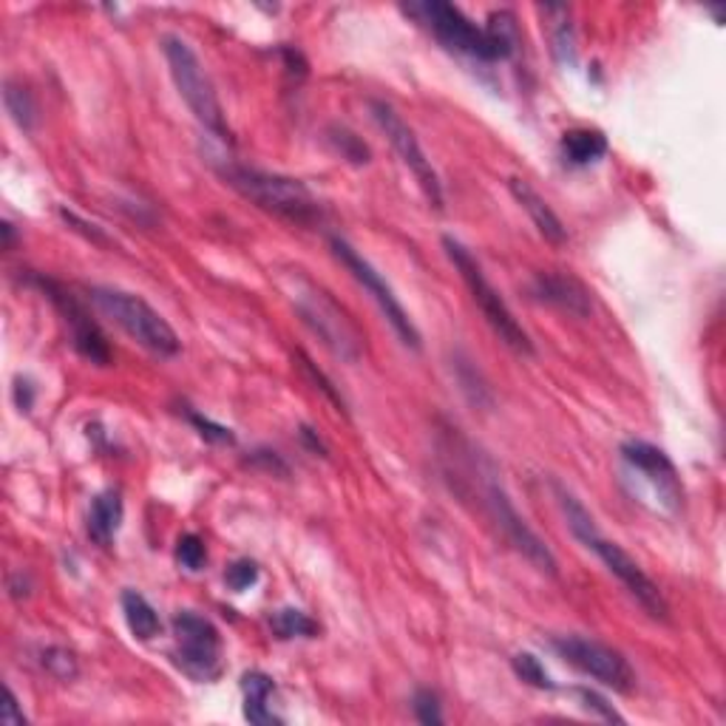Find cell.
<instances>
[{"mask_svg":"<svg viewBox=\"0 0 726 726\" xmlns=\"http://www.w3.org/2000/svg\"><path fill=\"white\" fill-rule=\"evenodd\" d=\"M216 170L219 177L233 188L239 196L253 202L262 211L279 216V219L298 225V228H316L323 219V207L307 184L293 177H281L270 170H258L242 165L235 160H221L216 156Z\"/></svg>","mask_w":726,"mask_h":726,"instance_id":"obj_1","label":"cell"},{"mask_svg":"<svg viewBox=\"0 0 726 726\" xmlns=\"http://www.w3.org/2000/svg\"><path fill=\"white\" fill-rule=\"evenodd\" d=\"M466 451H469L471 488H480V502H483L488 520H492L494 525H497L499 534H502V539H506L517 553H522V557L528 559L536 571L545 573V576H557L559 565L557 557H553V550L545 545L543 536L536 534L528 522L522 520V514L517 511L511 497H508L506 485H502V480L497 477L494 462L488 460V457L480 455V451H474L469 443H466Z\"/></svg>","mask_w":726,"mask_h":726,"instance_id":"obj_2","label":"cell"},{"mask_svg":"<svg viewBox=\"0 0 726 726\" xmlns=\"http://www.w3.org/2000/svg\"><path fill=\"white\" fill-rule=\"evenodd\" d=\"M290 281H293V286L286 293H290V302H293L295 313L302 316V321L321 337V344L332 355L355 364L364 355V335H360L358 323L346 316V309L330 293H323L321 286L313 284L309 279L295 272V276H290Z\"/></svg>","mask_w":726,"mask_h":726,"instance_id":"obj_3","label":"cell"},{"mask_svg":"<svg viewBox=\"0 0 726 726\" xmlns=\"http://www.w3.org/2000/svg\"><path fill=\"white\" fill-rule=\"evenodd\" d=\"M443 250H446L448 262H451L455 270L462 276V281L469 286L471 298H474V304L480 307V313H483V318L488 321V327L497 332L499 341H502L508 349H514L517 355L534 358L536 355L534 341L528 337V332L522 330V323L514 318V313H511V307L506 304V298L497 293V286L488 281V276L483 272V267H480V262L474 258V253H471L462 242L451 239V235H443Z\"/></svg>","mask_w":726,"mask_h":726,"instance_id":"obj_4","label":"cell"},{"mask_svg":"<svg viewBox=\"0 0 726 726\" xmlns=\"http://www.w3.org/2000/svg\"><path fill=\"white\" fill-rule=\"evenodd\" d=\"M91 302L97 304L100 313H105L111 321L117 323L125 335L133 337L142 349H148L156 358H177L179 349H182L177 330L140 295L114 290V286H94Z\"/></svg>","mask_w":726,"mask_h":726,"instance_id":"obj_5","label":"cell"},{"mask_svg":"<svg viewBox=\"0 0 726 726\" xmlns=\"http://www.w3.org/2000/svg\"><path fill=\"white\" fill-rule=\"evenodd\" d=\"M162 54L168 60L170 80L177 86L184 105H188L193 117L199 119V125H202L207 133H213L216 140L221 142L228 140V123H225L221 100L219 94H216V89H213V82L211 77H207L205 66H202V60H199V54L191 49V43L177 35L162 37Z\"/></svg>","mask_w":726,"mask_h":726,"instance_id":"obj_6","label":"cell"},{"mask_svg":"<svg viewBox=\"0 0 726 726\" xmlns=\"http://www.w3.org/2000/svg\"><path fill=\"white\" fill-rule=\"evenodd\" d=\"M415 15H420V21L432 29V35L441 40L446 49L460 54H469V58H477L483 63H499V60H508V52L502 46L494 40L485 26H477L471 21L460 7L455 3H443V0H432V3H423V7H411Z\"/></svg>","mask_w":726,"mask_h":726,"instance_id":"obj_7","label":"cell"},{"mask_svg":"<svg viewBox=\"0 0 726 726\" xmlns=\"http://www.w3.org/2000/svg\"><path fill=\"white\" fill-rule=\"evenodd\" d=\"M619 457H622L627 474L638 477V485H645L647 499H655V508L675 514L684 506L682 477L664 448L647 441H624Z\"/></svg>","mask_w":726,"mask_h":726,"instance_id":"obj_8","label":"cell"},{"mask_svg":"<svg viewBox=\"0 0 726 726\" xmlns=\"http://www.w3.org/2000/svg\"><path fill=\"white\" fill-rule=\"evenodd\" d=\"M330 247H332V253H335L337 262L349 270V276H353V279L358 281V284L364 286L369 295H372V302L381 307L383 318L390 321L395 335L400 337V344H404L406 349H411V353H420V330L415 327L411 316L406 313V307L400 304L395 290L386 284V279H383L381 272L374 270L367 258L360 256L358 250L353 247V244L344 242V239H337V235H332Z\"/></svg>","mask_w":726,"mask_h":726,"instance_id":"obj_9","label":"cell"},{"mask_svg":"<svg viewBox=\"0 0 726 726\" xmlns=\"http://www.w3.org/2000/svg\"><path fill=\"white\" fill-rule=\"evenodd\" d=\"M369 111H372V119L378 123L383 137H386L390 145L395 148V154L400 156V162L411 170V177L418 179L420 191L425 193L429 205H432L434 211H443V202H446V196H443V182L441 177H437V170H434L432 160L425 156L418 133L411 131L409 125H406V119L400 117L386 100H369Z\"/></svg>","mask_w":726,"mask_h":726,"instance_id":"obj_10","label":"cell"},{"mask_svg":"<svg viewBox=\"0 0 726 726\" xmlns=\"http://www.w3.org/2000/svg\"><path fill=\"white\" fill-rule=\"evenodd\" d=\"M553 650L571 667H576L582 675L594 678V682L604 684L613 692L631 696L636 690V670L631 667V661L624 659L619 650L604 645V641L582 636H562L553 638Z\"/></svg>","mask_w":726,"mask_h":726,"instance_id":"obj_11","label":"cell"},{"mask_svg":"<svg viewBox=\"0 0 726 726\" xmlns=\"http://www.w3.org/2000/svg\"><path fill=\"white\" fill-rule=\"evenodd\" d=\"M174 638L177 650L174 661L193 682H213L221 673V636L211 619L193 610H182L174 616Z\"/></svg>","mask_w":726,"mask_h":726,"instance_id":"obj_12","label":"cell"},{"mask_svg":"<svg viewBox=\"0 0 726 726\" xmlns=\"http://www.w3.org/2000/svg\"><path fill=\"white\" fill-rule=\"evenodd\" d=\"M35 281L40 290L46 293V298L58 307V313L66 321L68 332H72V346L77 349V355H82L86 360L97 364V367H109L111 364V344L105 332L97 327L94 318L89 316V309L82 307L66 286L58 284L52 279H43V276H35Z\"/></svg>","mask_w":726,"mask_h":726,"instance_id":"obj_13","label":"cell"},{"mask_svg":"<svg viewBox=\"0 0 726 726\" xmlns=\"http://www.w3.org/2000/svg\"><path fill=\"white\" fill-rule=\"evenodd\" d=\"M587 548L594 550L596 557L602 559V565L608 568V571L613 573L619 582H622L624 590H627V594H631L633 599H636V602L641 604L647 613H650V616L661 619V622L670 616V604H667V599H664V594L659 590V585H655V582L650 579L645 571H641V565H638L636 559H633L631 553L622 548V545L610 543V539H604V536L599 534L594 543L587 545Z\"/></svg>","mask_w":726,"mask_h":726,"instance_id":"obj_14","label":"cell"},{"mask_svg":"<svg viewBox=\"0 0 726 726\" xmlns=\"http://www.w3.org/2000/svg\"><path fill=\"white\" fill-rule=\"evenodd\" d=\"M531 293L536 302L553 304L576 318H587L594 313V298L587 293V286L568 272H539L531 284Z\"/></svg>","mask_w":726,"mask_h":726,"instance_id":"obj_15","label":"cell"},{"mask_svg":"<svg viewBox=\"0 0 726 726\" xmlns=\"http://www.w3.org/2000/svg\"><path fill=\"white\" fill-rule=\"evenodd\" d=\"M508 191H511V196L517 199V205L528 213V219L534 221V228L539 230V235H543L545 242H550V244L568 242L565 225H562V219H559L557 213H553V207L545 202V196H539V191H536L534 184H528L525 179L514 177V179H508Z\"/></svg>","mask_w":726,"mask_h":726,"instance_id":"obj_16","label":"cell"},{"mask_svg":"<svg viewBox=\"0 0 726 726\" xmlns=\"http://www.w3.org/2000/svg\"><path fill=\"white\" fill-rule=\"evenodd\" d=\"M242 696H244V718L256 726L281 724V718L270 710V701L276 696V682L262 670H250L242 675Z\"/></svg>","mask_w":726,"mask_h":726,"instance_id":"obj_17","label":"cell"},{"mask_svg":"<svg viewBox=\"0 0 726 726\" xmlns=\"http://www.w3.org/2000/svg\"><path fill=\"white\" fill-rule=\"evenodd\" d=\"M123 517H125V506H123V497H119V492L111 488V492L97 494V497L91 499L89 522H86L89 536L97 545L109 548V545L117 539V531H119V525H123Z\"/></svg>","mask_w":726,"mask_h":726,"instance_id":"obj_18","label":"cell"},{"mask_svg":"<svg viewBox=\"0 0 726 726\" xmlns=\"http://www.w3.org/2000/svg\"><path fill=\"white\" fill-rule=\"evenodd\" d=\"M559 148H562L565 162H571L576 168H585V165H594L608 154V137L596 128H571V131L562 133Z\"/></svg>","mask_w":726,"mask_h":726,"instance_id":"obj_19","label":"cell"},{"mask_svg":"<svg viewBox=\"0 0 726 726\" xmlns=\"http://www.w3.org/2000/svg\"><path fill=\"white\" fill-rule=\"evenodd\" d=\"M119 604H123L125 624H128V631H131L133 638H140V641H151V638L160 636L162 619L154 610V604L148 602L145 596L137 594V590H125Z\"/></svg>","mask_w":726,"mask_h":726,"instance_id":"obj_20","label":"cell"},{"mask_svg":"<svg viewBox=\"0 0 726 726\" xmlns=\"http://www.w3.org/2000/svg\"><path fill=\"white\" fill-rule=\"evenodd\" d=\"M553 492H557L559 508H562V514H565V520H568V528H571V534L587 548V545L594 543L596 536H599L594 514H590V511L585 508V502H582V499L576 497L571 488H565L562 483H553Z\"/></svg>","mask_w":726,"mask_h":726,"instance_id":"obj_21","label":"cell"},{"mask_svg":"<svg viewBox=\"0 0 726 726\" xmlns=\"http://www.w3.org/2000/svg\"><path fill=\"white\" fill-rule=\"evenodd\" d=\"M270 627L284 641H290V638H316L321 633V624L298 608L276 610L270 616Z\"/></svg>","mask_w":726,"mask_h":726,"instance_id":"obj_22","label":"cell"},{"mask_svg":"<svg viewBox=\"0 0 726 726\" xmlns=\"http://www.w3.org/2000/svg\"><path fill=\"white\" fill-rule=\"evenodd\" d=\"M3 105H7L9 117L15 119L17 128H23V131H31L37 123V105H35V97H31V91L23 86V82H15V80H7V86H3Z\"/></svg>","mask_w":726,"mask_h":726,"instance_id":"obj_23","label":"cell"},{"mask_svg":"<svg viewBox=\"0 0 726 726\" xmlns=\"http://www.w3.org/2000/svg\"><path fill=\"white\" fill-rule=\"evenodd\" d=\"M327 140H330V145L335 148L337 154L344 156L346 162H353V165H367L372 160V151H369L367 142L360 140L355 131H349L346 125H330L327 128Z\"/></svg>","mask_w":726,"mask_h":726,"instance_id":"obj_24","label":"cell"},{"mask_svg":"<svg viewBox=\"0 0 726 726\" xmlns=\"http://www.w3.org/2000/svg\"><path fill=\"white\" fill-rule=\"evenodd\" d=\"M455 372H457V381H460L462 392L469 395L471 404L477 406H492V392H488V383L480 378L477 367L471 364L469 358H462V355H457L455 358Z\"/></svg>","mask_w":726,"mask_h":726,"instance_id":"obj_25","label":"cell"},{"mask_svg":"<svg viewBox=\"0 0 726 726\" xmlns=\"http://www.w3.org/2000/svg\"><path fill=\"white\" fill-rule=\"evenodd\" d=\"M40 664L52 678L58 682H74L77 675H80V664H77V655L66 647H46L43 653H40Z\"/></svg>","mask_w":726,"mask_h":726,"instance_id":"obj_26","label":"cell"},{"mask_svg":"<svg viewBox=\"0 0 726 726\" xmlns=\"http://www.w3.org/2000/svg\"><path fill=\"white\" fill-rule=\"evenodd\" d=\"M511 667H514V673L520 675L522 682L531 684V687H536V690H553V678H550L548 670H545V664L536 659V655L517 653L514 659H511Z\"/></svg>","mask_w":726,"mask_h":726,"instance_id":"obj_27","label":"cell"},{"mask_svg":"<svg viewBox=\"0 0 726 726\" xmlns=\"http://www.w3.org/2000/svg\"><path fill=\"white\" fill-rule=\"evenodd\" d=\"M174 557H177L179 565L184 568V571H202L207 562V548H205V539L199 534H182L177 539V550H174Z\"/></svg>","mask_w":726,"mask_h":726,"instance_id":"obj_28","label":"cell"},{"mask_svg":"<svg viewBox=\"0 0 726 726\" xmlns=\"http://www.w3.org/2000/svg\"><path fill=\"white\" fill-rule=\"evenodd\" d=\"M295 358H298V367L304 369V374H307L309 381L316 383V390H321L323 395L330 397L332 404L337 406V411H344V415H346V400H344V395H341V392H337L335 386H332L330 378H327V374H323L321 369H318L316 364H313V360H309V355H307V353H302V349H298V353H295Z\"/></svg>","mask_w":726,"mask_h":726,"instance_id":"obj_29","label":"cell"},{"mask_svg":"<svg viewBox=\"0 0 726 726\" xmlns=\"http://www.w3.org/2000/svg\"><path fill=\"white\" fill-rule=\"evenodd\" d=\"M258 576H262V571H258V565L253 559H235L233 565L225 571V582H228V587L230 590H235V594L250 590V587L258 582Z\"/></svg>","mask_w":726,"mask_h":726,"instance_id":"obj_30","label":"cell"},{"mask_svg":"<svg viewBox=\"0 0 726 726\" xmlns=\"http://www.w3.org/2000/svg\"><path fill=\"white\" fill-rule=\"evenodd\" d=\"M573 696L579 698L582 706H585L590 715H596V718L608 721V724H624V718L619 715L616 710H613V704H608V701H604V698L599 696L596 690H587V687H576V690H573Z\"/></svg>","mask_w":726,"mask_h":726,"instance_id":"obj_31","label":"cell"},{"mask_svg":"<svg viewBox=\"0 0 726 726\" xmlns=\"http://www.w3.org/2000/svg\"><path fill=\"white\" fill-rule=\"evenodd\" d=\"M411 706H415V718L425 726H441L443 724V710H441V698L434 696L432 690H418L411 698Z\"/></svg>","mask_w":726,"mask_h":726,"instance_id":"obj_32","label":"cell"},{"mask_svg":"<svg viewBox=\"0 0 726 726\" xmlns=\"http://www.w3.org/2000/svg\"><path fill=\"white\" fill-rule=\"evenodd\" d=\"M188 420H191L193 429H196V432L202 434L205 441H211V443H233L235 441L233 432H230V429H225V425H219V423H213V420L202 418L199 411H188Z\"/></svg>","mask_w":726,"mask_h":726,"instance_id":"obj_33","label":"cell"},{"mask_svg":"<svg viewBox=\"0 0 726 726\" xmlns=\"http://www.w3.org/2000/svg\"><path fill=\"white\" fill-rule=\"evenodd\" d=\"M60 219L66 221V225L72 230H77V233H82V235H86V239H91V242H94V244H109V239H105L103 230L97 228V225H89V221H86V219H80L77 213L66 211V207H60Z\"/></svg>","mask_w":726,"mask_h":726,"instance_id":"obj_34","label":"cell"},{"mask_svg":"<svg viewBox=\"0 0 726 726\" xmlns=\"http://www.w3.org/2000/svg\"><path fill=\"white\" fill-rule=\"evenodd\" d=\"M0 721L7 726H23L26 724V715L21 710V701H17L15 690L7 687V704H3V712H0Z\"/></svg>","mask_w":726,"mask_h":726,"instance_id":"obj_35","label":"cell"},{"mask_svg":"<svg viewBox=\"0 0 726 726\" xmlns=\"http://www.w3.org/2000/svg\"><path fill=\"white\" fill-rule=\"evenodd\" d=\"M31 400H35V390H31L29 381H23V378H17L15 381V404L21 411H29L31 409Z\"/></svg>","mask_w":726,"mask_h":726,"instance_id":"obj_36","label":"cell"},{"mask_svg":"<svg viewBox=\"0 0 726 726\" xmlns=\"http://www.w3.org/2000/svg\"><path fill=\"white\" fill-rule=\"evenodd\" d=\"M281 58H284L286 63V72L298 74V77H307V60H304L302 54L293 52V49H281Z\"/></svg>","mask_w":726,"mask_h":726,"instance_id":"obj_37","label":"cell"},{"mask_svg":"<svg viewBox=\"0 0 726 726\" xmlns=\"http://www.w3.org/2000/svg\"><path fill=\"white\" fill-rule=\"evenodd\" d=\"M302 437L309 443V446L316 448V451H321V455H327V448H323V443L318 441L316 434H313V429H307V425H304V429H302Z\"/></svg>","mask_w":726,"mask_h":726,"instance_id":"obj_38","label":"cell"}]
</instances>
